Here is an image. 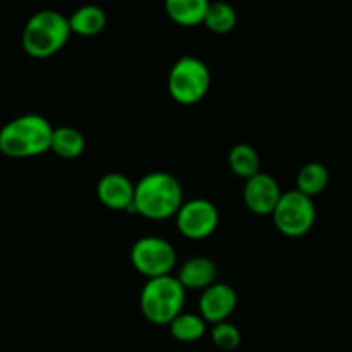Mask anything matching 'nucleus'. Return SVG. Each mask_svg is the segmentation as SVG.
Returning a JSON list of instances; mask_svg holds the SVG:
<instances>
[{
    "label": "nucleus",
    "instance_id": "1",
    "mask_svg": "<svg viewBox=\"0 0 352 352\" xmlns=\"http://www.w3.org/2000/svg\"><path fill=\"white\" fill-rule=\"evenodd\" d=\"M182 203V184L168 172H150L134 184L133 210L146 219L164 220L174 217Z\"/></svg>",
    "mask_w": 352,
    "mask_h": 352
},
{
    "label": "nucleus",
    "instance_id": "2",
    "mask_svg": "<svg viewBox=\"0 0 352 352\" xmlns=\"http://www.w3.org/2000/svg\"><path fill=\"white\" fill-rule=\"evenodd\" d=\"M54 126L40 113H23L0 127V153L10 158H30L52 146Z\"/></svg>",
    "mask_w": 352,
    "mask_h": 352
},
{
    "label": "nucleus",
    "instance_id": "3",
    "mask_svg": "<svg viewBox=\"0 0 352 352\" xmlns=\"http://www.w3.org/2000/svg\"><path fill=\"white\" fill-rule=\"evenodd\" d=\"M71 36L69 19L54 9H43L34 12L23 28L24 52L34 58H47L57 54Z\"/></svg>",
    "mask_w": 352,
    "mask_h": 352
},
{
    "label": "nucleus",
    "instance_id": "4",
    "mask_svg": "<svg viewBox=\"0 0 352 352\" xmlns=\"http://www.w3.org/2000/svg\"><path fill=\"white\" fill-rule=\"evenodd\" d=\"M186 289L175 275L146 278L140 294L141 313L155 325H168L182 313Z\"/></svg>",
    "mask_w": 352,
    "mask_h": 352
},
{
    "label": "nucleus",
    "instance_id": "5",
    "mask_svg": "<svg viewBox=\"0 0 352 352\" xmlns=\"http://www.w3.org/2000/svg\"><path fill=\"white\" fill-rule=\"evenodd\" d=\"M212 82L210 69L195 55H182L168 71V93L182 105H195L206 96Z\"/></svg>",
    "mask_w": 352,
    "mask_h": 352
},
{
    "label": "nucleus",
    "instance_id": "6",
    "mask_svg": "<svg viewBox=\"0 0 352 352\" xmlns=\"http://www.w3.org/2000/svg\"><path fill=\"white\" fill-rule=\"evenodd\" d=\"M275 227L287 237H301L313 229L316 220V206L313 198L298 189L282 192L274 213Z\"/></svg>",
    "mask_w": 352,
    "mask_h": 352
},
{
    "label": "nucleus",
    "instance_id": "7",
    "mask_svg": "<svg viewBox=\"0 0 352 352\" xmlns=\"http://www.w3.org/2000/svg\"><path fill=\"white\" fill-rule=\"evenodd\" d=\"M129 256L133 267L146 278L170 275L177 261L175 248L160 236H143L134 241Z\"/></svg>",
    "mask_w": 352,
    "mask_h": 352
},
{
    "label": "nucleus",
    "instance_id": "8",
    "mask_svg": "<svg viewBox=\"0 0 352 352\" xmlns=\"http://www.w3.org/2000/svg\"><path fill=\"white\" fill-rule=\"evenodd\" d=\"M175 222L182 236L189 239H205L212 236L220 222L219 208L206 198H192L184 201L175 213Z\"/></svg>",
    "mask_w": 352,
    "mask_h": 352
},
{
    "label": "nucleus",
    "instance_id": "9",
    "mask_svg": "<svg viewBox=\"0 0 352 352\" xmlns=\"http://www.w3.org/2000/svg\"><path fill=\"white\" fill-rule=\"evenodd\" d=\"M280 196V184L274 175L267 174V172L260 170L244 182V203L251 212L258 213V215H272Z\"/></svg>",
    "mask_w": 352,
    "mask_h": 352
},
{
    "label": "nucleus",
    "instance_id": "10",
    "mask_svg": "<svg viewBox=\"0 0 352 352\" xmlns=\"http://www.w3.org/2000/svg\"><path fill=\"white\" fill-rule=\"evenodd\" d=\"M237 306V292L232 285L215 282L201 292L199 298V313L205 322H212L213 325L220 322H227Z\"/></svg>",
    "mask_w": 352,
    "mask_h": 352
},
{
    "label": "nucleus",
    "instance_id": "11",
    "mask_svg": "<svg viewBox=\"0 0 352 352\" xmlns=\"http://www.w3.org/2000/svg\"><path fill=\"white\" fill-rule=\"evenodd\" d=\"M96 195L107 208L133 210L134 182L120 172H109L100 177Z\"/></svg>",
    "mask_w": 352,
    "mask_h": 352
},
{
    "label": "nucleus",
    "instance_id": "12",
    "mask_svg": "<svg viewBox=\"0 0 352 352\" xmlns=\"http://www.w3.org/2000/svg\"><path fill=\"white\" fill-rule=\"evenodd\" d=\"M215 277L217 265L206 256L189 258L182 263L177 274V280L181 282L186 291L188 289H195V291L201 289V291H205L206 287L215 284Z\"/></svg>",
    "mask_w": 352,
    "mask_h": 352
},
{
    "label": "nucleus",
    "instance_id": "13",
    "mask_svg": "<svg viewBox=\"0 0 352 352\" xmlns=\"http://www.w3.org/2000/svg\"><path fill=\"white\" fill-rule=\"evenodd\" d=\"M67 19L71 33L82 34V36H93V34L102 33L107 26V12L95 3L81 6Z\"/></svg>",
    "mask_w": 352,
    "mask_h": 352
},
{
    "label": "nucleus",
    "instance_id": "14",
    "mask_svg": "<svg viewBox=\"0 0 352 352\" xmlns=\"http://www.w3.org/2000/svg\"><path fill=\"white\" fill-rule=\"evenodd\" d=\"M86 138L78 127L58 126L54 127L50 150L62 158H76L85 151Z\"/></svg>",
    "mask_w": 352,
    "mask_h": 352
},
{
    "label": "nucleus",
    "instance_id": "15",
    "mask_svg": "<svg viewBox=\"0 0 352 352\" xmlns=\"http://www.w3.org/2000/svg\"><path fill=\"white\" fill-rule=\"evenodd\" d=\"M296 182H298V188H296L298 191L309 196V198H315L316 195L325 191L327 186H329V168L323 164H320V162H309V164L302 165L299 168Z\"/></svg>",
    "mask_w": 352,
    "mask_h": 352
},
{
    "label": "nucleus",
    "instance_id": "16",
    "mask_svg": "<svg viewBox=\"0 0 352 352\" xmlns=\"http://www.w3.org/2000/svg\"><path fill=\"white\" fill-rule=\"evenodd\" d=\"M208 0H167L165 9L168 17L182 26H196L203 23Z\"/></svg>",
    "mask_w": 352,
    "mask_h": 352
},
{
    "label": "nucleus",
    "instance_id": "17",
    "mask_svg": "<svg viewBox=\"0 0 352 352\" xmlns=\"http://www.w3.org/2000/svg\"><path fill=\"white\" fill-rule=\"evenodd\" d=\"M227 160H229L230 170L243 179H250L260 172V153L250 143H239L230 148Z\"/></svg>",
    "mask_w": 352,
    "mask_h": 352
},
{
    "label": "nucleus",
    "instance_id": "18",
    "mask_svg": "<svg viewBox=\"0 0 352 352\" xmlns=\"http://www.w3.org/2000/svg\"><path fill=\"white\" fill-rule=\"evenodd\" d=\"M170 336L181 342H196L206 332V322L195 313H181L170 323Z\"/></svg>",
    "mask_w": 352,
    "mask_h": 352
},
{
    "label": "nucleus",
    "instance_id": "19",
    "mask_svg": "<svg viewBox=\"0 0 352 352\" xmlns=\"http://www.w3.org/2000/svg\"><path fill=\"white\" fill-rule=\"evenodd\" d=\"M237 23V14L230 3L227 2H208L203 24L213 33H229Z\"/></svg>",
    "mask_w": 352,
    "mask_h": 352
},
{
    "label": "nucleus",
    "instance_id": "20",
    "mask_svg": "<svg viewBox=\"0 0 352 352\" xmlns=\"http://www.w3.org/2000/svg\"><path fill=\"white\" fill-rule=\"evenodd\" d=\"M210 336H212V342L222 351H234L241 344L239 329L230 322L215 323Z\"/></svg>",
    "mask_w": 352,
    "mask_h": 352
}]
</instances>
